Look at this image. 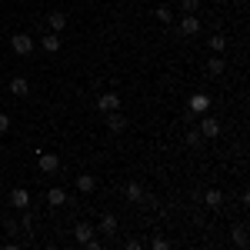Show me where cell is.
Listing matches in <instances>:
<instances>
[{
    "instance_id": "obj_1",
    "label": "cell",
    "mask_w": 250,
    "mask_h": 250,
    "mask_svg": "<svg viewBox=\"0 0 250 250\" xmlns=\"http://www.w3.org/2000/svg\"><path fill=\"white\" fill-rule=\"evenodd\" d=\"M10 50H14L17 57H30V54H34V37H30V34H14V37H10Z\"/></svg>"
},
{
    "instance_id": "obj_2",
    "label": "cell",
    "mask_w": 250,
    "mask_h": 250,
    "mask_svg": "<svg viewBox=\"0 0 250 250\" xmlns=\"http://www.w3.org/2000/svg\"><path fill=\"white\" fill-rule=\"evenodd\" d=\"M197 130H200L204 140H217V137H220V120H217V117L200 114V127H197Z\"/></svg>"
},
{
    "instance_id": "obj_3",
    "label": "cell",
    "mask_w": 250,
    "mask_h": 250,
    "mask_svg": "<svg viewBox=\"0 0 250 250\" xmlns=\"http://www.w3.org/2000/svg\"><path fill=\"white\" fill-rule=\"evenodd\" d=\"M97 110H100V114H114V110H120V94H114V90L100 94L97 97Z\"/></svg>"
},
{
    "instance_id": "obj_4",
    "label": "cell",
    "mask_w": 250,
    "mask_h": 250,
    "mask_svg": "<svg viewBox=\"0 0 250 250\" xmlns=\"http://www.w3.org/2000/svg\"><path fill=\"white\" fill-rule=\"evenodd\" d=\"M187 107H190V114H193V117L207 114V110H210V94H193Z\"/></svg>"
},
{
    "instance_id": "obj_5",
    "label": "cell",
    "mask_w": 250,
    "mask_h": 250,
    "mask_svg": "<svg viewBox=\"0 0 250 250\" xmlns=\"http://www.w3.org/2000/svg\"><path fill=\"white\" fill-rule=\"evenodd\" d=\"M37 164H40V170H43V173H57L60 170V157L57 154H43V150H40Z\"/></svg>"
},
{
    "instance_id": "obj_6",
    "label": "cell",
    "mask_w": 250,
    "mask_h": 250,
    "mask_svg": "<svg viewBox=\"0 0 250 250\" xmlns=\"http://www.w3.org/2000/svg\"><path fill=\"white\" fill-rule=\"evenodd\" d=\"M67 23H70V17H67L63 10H50V14H47V27H50L54 34H60V30H63Z\"/></svg>"
},
{
    "instance_id": "obj_7",
    "label": "cell",
    "mask_w": 250,
    "mask_h": 250,
    "mask_svg": "<svg viewBox=\"0 0 250 250\" xmlns=\"http://www.w3.org/2000/svg\"><path fill=\"white\" fill-rule=\"evenodd\" d=\"M180 34H184V37H193V34H200V20L193 17V14H184V20H180Z\"/></svg>"
},
{
    "instance_id": "obj_8",
    "label": "cell",
    "mask_w": 250,
    "mask_h": 250,
    "mask_svg": "<svg viewBox=\"0 0 250 250\" xmlns=\"http://www.w3.org/2000/svg\"><path fill=\"white\" fill-rule=\"evenodd\" d=\"M10 207H17V210H27V207H30V190L17 187V190L10 193Z\"/></svg>"
},
{
    "instance_id": "obj_9",
    "label": "cell",
    "mask_w": 250,
    "mask_h": 250,
    "mask_svg": "<svg viewBox=\"0 0 250 250\" xmlns=\"http://www.w3.org/2000/svg\"><path fill=\"white\" fill-rule=\"evenodd\" d=\"M94 227H97L100 233H107V237H110V233H117V217H114V213H104Z\"/></svg>"
},
{
    "instance_id": "obj_10",
    "label": "cell",
    "mask_w": 250,
    "mask_h": 250,
    "mask_svg": "<svg viewBox=\"0 0 250 250\" xmlns=\"http://www.w3.org/2000/svg\"><path fill=\"white\" fill-rule=\"evenodd\" d=\"M107 127H110L114 134H124V130H127V117L120 114V110H114V114H107Z\"/></svg>"
},
{
    "instance_id": "obj_11",
    "label": "cell",
    "mask_w": 250,
    "mask_h": 250,
    "mask_svg": "<svg viewBox=\"0 0 250 250\" xmlns=\"http://www.w3.org/2000/svg\"><path fill=\"white\" fill-rule=\"evenodd\" d=\"M67 200H70V197H67L63 187H50V190H47V204H50V207H63Z\"/></svg>"
},
{
    "instance_id": "obj_12",
    "label": "cell",
    "mask_w": 250,
    "mask_h": 250,
    "mask_svg": "<svg viewBox=\"0 0 250 250\" xmlns=\"http://www.w3.org/2000/svg\"><path fill=\"white\" fill-rule=\"evenodd\" d=\"M74 237H77V244H87L90 237H97V227L94 224H77L74 227Z\"/></svg>"
},
{
    "instance_id": "obj_13",
    "label": "cell",
    "mask_w": 250,
    "mask_h": 250,
    "mask_svg": "<svg viewBox=\"0 0 250 250\" xmlns=\"http://www.w3.org/2000/svg\"><path fill=\"white\" fill-rule=\"evenodd\" d=\"M77 190L80 193H94L97 190V177L94 173H80L77 177Z\"/></svg>"
},
{
    "instance_id": "obj_14",
    "label": "cell",
    "mask_w": 250,
    "mask_h": 250,
    "mask_svg": "<svg viewBox=\"0 0 250 250\" xmlns=\"http://www.w3.org/2000/svg\"><path fill=\"white\" fill-rule=\"evenodd\" d=\"M124 197H127L130 204H140V200H144V187H140L137 180H130V184L124 187Z\"/></svg>"
},
{
    "instance_id": "obj_15",
    "label": "cell",
    "mask_w": 250,
    "mask_h": 250,
    "mask_svg": "<svg viewBox=\"0 0 250 250\" xmlns=\"http://www.w3.org/2000/svg\"><path fill=\"white\" fill-rule=\"evenodd\" d=\"M10 94H14V97H27V94H30L27 77H14V80H10Z\"/></svg>"
},
{
    "instance_id": "obj_16",
    "label": "cell",
    "mask_w": 250,
    "mask_h": 250,
    "mask_svg": "<svg viewBox=\"0 0 250 250\" xmlns=\"http://www.w3.org/2000/svg\"><path fill=\"white\" fill-rule=\"evenodd\" d=\"M207 70H210L213 77H220V74H224V70H227V60L220 57V54H213V57L207 60Z\"/></svg>"
},
{
    "instance_id": "obj_17",
    "label": "cell",
    "mask_w": 250,
    "mask_h": 250,
    "mask_svg": "<svg viewBox=\"0 0 250 250\" xmlns=\"http://www.w3.org/2000/svg\"><path fill=\"white\" fill-rule=\"evenodd\" d=\"M40 43H43V50H47V54H57V50H60V34H54V30H50V34H43V40H40Z\"/></svg>"
},
{
    "instance_id": "obj_18",
    "label": "cell",
    "mask_w": 250,
    "mask_h": 250,
    "mask_svg": "<svg viewBox=\"0 0 250 250\" xmlns=\"http://www.w3.org/2000/svg\"><path fill=\"white\" fill-rule=\"evenodd\" d=\"M204 204H207V207H220V204H224V193L217 190V187L204 190Z\"/></svg>"
},
{
    "instance_id": "obj_19",
    "label": "cell",
    "mask_w": 250,
    "mask_h": 250,
    "mask_svg": "<svg viewBox=\"0 0 250 250\" xmlns=\"http://www.w3.org/2000/svg\"><path fill=\"white\" fill-rule=\"evenodd\" d=\"M207 43H210V50H213V54H224V50H227V37H224V34H213V37L207 40Z\"/></svg>"
},
{
    "instance_id": "obj_20",
    "label": "cell",
    "mask_w": 250,
    "mask_h": 250,
    "mask_svg": "<svg viewBox=\"0 0 250 250\" xmlns=\"http://www.w3.org/2000/svg\"><path fill=\"white\" fill-rule=\"evenodd\" d=\"M247 244H250V237H247V227H237V230H233V247H240V250H244Z\"/></svg>"
},
{
    "instance_id": "obj_21",
    "label": "cell",
    "mask_w": 250,
    "mask_h": 250,
    "mask_svg": "<svg viewBox=\"0 0 250 250\" xmlns=\"http://www.w3.org/2000/svg\"><path fill=\"white\" fill-rule=\"evenodd\" d=\"M154 17L160 20V23H173V10H170V7H157Z\"/></svg>"
},
{
    "instance_id": "obj_22",
    "label": "cell",
    "mask_w": 250,
    "mask_h": 250,
    "mask_svg": "<svg viewBox=\"0 0 250 250\" xmlns=\"http://www.w3.org/2000/svg\"><path fill=\"white\" fill-rule=\"evenodd\" d=\"M180 10H184V14H193V10H200V0H180Z\"/></svg>"
},
{
    "instance_id": "obj_23",
    "label": "cell",
    "mask_w": 250,
    "mask_h": 250,
    "mask_svg": "<svg viewBox=\"0 0 250 250\" xmlns=\"http://www.w3.org/2000/svg\"><path fill=\"white\" fill-rule=\"evenodd\" d=\"M150 247H154V250H167V247H170V240H167V237H154Z\"/></svg>"
},
{
    "instance_id": "obj_24",
    "label": "cell",
    "mask_w": 250,
    "mask_h": 250,
    "mask_svg": "<svg viewBox=\"0 0 250 250\" xmlns=\"http://www.w3.org/2000/svg\"><path fill=\"white\" fill-rule=\"evenodd\" d=\"M187 144H190V147H200V144H204L200 130H190V134H187Z\"/></svg>"
},
{
    "instance_id": "obj_25",
    "label": "cell",
    "mask_w": 250,
    "mask_h": 250,
    "mask_svg": "<svg viewBox=\"0 0 250 250\" xmlns=\"http://www.w3.org/2000/svg\"><path fill=\"white\" fill-rule=\"evenodd\" d=\"M7 130H10V117H7V114H0V137L7 134Z\"/></svg>"
},
{
    "instance_id": "obj_26",
    "label": "cell",
    "mask_w": 250,
    "mask_h": 250,
    "mask_svg": "<svg viewBox=\"0 0 250 250\" xmlns=\"http://www.w3.org/2000/svg\"><path fill=\"white\" fill-rule=\"evenodd\" d=\"M0 157H3V147H0Z\"/></svg>"
}]
</instances>
